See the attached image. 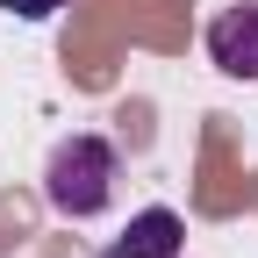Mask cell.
I'll return each instance as SVG.
<instances>
[{
	"instance_id": "obj_4",
	"label": "cell",
	"mask_w": 258,
	"mask_h": 258,
	"mask_svg": "<svg viewBox=\"0 0 258 258\" xmlns=\"http://www.w3.org/2000/svg\"><path fill=\"white\" fill-rule=\"evenodd\" d=\"M0 8H8L15 22H50V15L64 8V0H0Z\"/></svg>"
},
{
	"instance_id": "obj_3",
	"label": "cell",
	"mask_w": 258,
	"mask_h": 258,
	"mask_svg": "<svg viewBox=\"0 0 258 258\" xmlns=\"http://www.w3.org/2000/svg\"><path fill=\"white\" fill-rule=\"evenodd\" d=\"M179 237H186V222L172 208H144V215H129L115 258H179Z\"/></svg>"
},
{
	"instance_id": "obj_2",
	"label": "cell",
	"mask_w": 258,
	"mask_h": 258,
	"mask_svg": "<svg viewBox=\"0 0 258 258\" xmlns=\"http://www.w3.org/2000/svg\"><path fill=\"white\" fill-rule=\"evenodd\" d=\"M208 57H215V72H230V79H258V0L222 8L208 22Z\"/></svg>"
},
{
	"instance_id": "obj_1",
	"label": "cell",
	"mask_w": 258,
	"mask_h": 258,
	"mask_svg": "<svg viewBox=\"0 0 258 258\" xmlns=\"http://www.w3.org/2000/svg\"><path fill=\"white\" fill-rule=\"evenodd\" d=\"M43 201L64 215V222H93L108 201H115V144L108 137H64L43 165Z\"/></svg>"
}]
</instances>
